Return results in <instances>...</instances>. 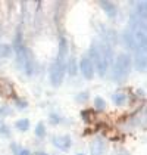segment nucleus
Returning <instances> with one entry per match:
<instances>
[{"instance_id":"423d86ee","label":"nucleus","mask_w":147,"mask_h":155,"mask_svg":"<svg viewBox=\"0 0 147 155\" xmlns=\"http://www.w3.org/2000/svg\"><path fill=\"white\" fill-rule=\"evenodd\" d=\"M53 145L56 148H59L62 151H68L72 145V140L68 134H62V136H55L53 137Z\"/></svg>"},{"instance_id":"f257e3e1","label":"nucleus","mask_w":147,"mask_h":155,"mask_svg":"<svg viewBox=\"0 0 147 155\" xmlns=\"http://www.w3.org/2000/svg\"><path fill=\"white\" fill-rule=\"evenodd\" d=\"M13 46H15V53H16V59H18L19 67L24 70L27 75H33L36 72V61H34L33 52L22 43L19 36L15 38V45Z\"/></svg>"},{"instance_id":"f3484780","label":"nucleus","mask_w":147,"mask_h":155,"mask_svg":"<svg viewBox=\"0 0 147 155\" xmlns=\"http://www.w3.org/2000/svg\"><path fill=\"white\" fill-rule=\"evenodd\" d=\"M94 105H96V108H97L99 111H103V109L106 108V102H105V99H103V97L97 96V97L94 99Z\"/></svg>"},{"instance_id":"9d476101","label":"nucleus","mask_w":147,"mask_h":155,"mask_svg":"<svg viewBox=\"0 0 147 155\" xmlns=\"http://www.w3.org/2000/svg\"><path fill=\"white\" fill-rule=\"evenodd\" d=\"M13 93H15V92H13L12 84L9 83L8 80H5V78H2V77H0V95H3V96H15Z\"/></svg>"},{"instance_id":"20e7f679","label":"nucleus","mask_w":147,"mask_h":155,"mask_svg":"<svg viewBox=\"0 0 147 155\" xmlns=\"http://www.w3.org/2000/svg\"><path fill=\"white\" fill-rule=\"evenodd\" d=\"M65 72H66V64L59 62V61H55L52 68H50V81L55 87H59L63 81V77H65Z\"/></svg>"},{"instance_id":"5701e85b","label":"nucleus","mask_w":147,"mask_h":155,"mask_svg":"<svg viewBox=\"0 0 147 155\" xmlns=\"http://www.w3.org/2000/svg\"><path fill=\"white\" fill-rule=\"evenodd\" d=\"M59 121H61V118H59L58 115H55V114L50 115V123H52V124H58Z\"/></svg>"},{"instance_id":"aec40b11","label":"nucleus","mask_w":147,"mask_h":155,"mask_svg":"<svg viewBox=\"0 0 147 155\" xmlns=\"http://www.w3.org/2000/svg\"><path fill=\"white\" fill-rule=\"evenodd\" d=\"M0 134H2V136H11V131H9V129H8V127L3 124V123L0 124Z\"/></svg>"},{"instance_id":"a211bd4d","label":"nucleus","mask_w":147,"mask_h":155,"mask_svg":"<svg viewBox=\"0 0 147 155\" xmlns=\"http://www.w3.org/2000/svg\"><path fill=\"white\" fill-rule=\"evenodd\" d=\"M77 64H75V58H71L69 59V62H68V72L71 74V75H74L75 72H77Z\"/></svg>"},{"instance_id":"0eeeda50","label":"nucleus","mask_w":147,"mask_h":155,"mask_svg":"<svg viewBox=\"0 0 147 155\" xmlns=\"http://www.w3.org/2000/svg\"><path fill=\"white\" fill-rule=\"evenodd\" d=\"M134 67L137 71L144 72L147 68V59H146V50H137L134 58Z\"/></svg>"},{"instance_id":"9b49d317","label":"nucleus","mask_w":147,"mask_h":155,"mask_svg":"<svg viewBox=\"0 0 147 155\" xmlns=\"http://www.w3.org/2000/svg\"><path fill=\"white\" fill-rule=\"evenodd\" d=\"M90 151H91V155H103V151H105V145H103V140L97 137L91 142V146H90Z\"/></svg>"},{"instance_id":"6e6552de","label":"nucleus","mask_w":147,"mask_h":155,"mask_svg":"<svg viewBox=\"0 0 147 155\" xmlns=\"http://www.w3.org/2000/svg\"><path fill=\"white\" fill-rule=\"evenodd\" d=\"M99 5H100V8L105 11V13H106L109 18H115V16H116L118 9H116V5H115V3H112L109 0H102V2H99Z\"/></svg>"},{"instance_id":"7ed1b4c3","label":"nucleus","mask_w":147,"mask_h":155,"mask_svg":"<svg viewBox=\"0 0 147 155\" xmlns=\"http://www.w3.org/2000/svg\"><path fill=\"white\" fill-rule=\"evenodd\" d=\"M90 55H91V59H93L91 62L96 64L99 75H100V77H105L106 72H108L109 62H108V59L105 58V55H103L100 46L97 45V41H93V45H91V48H90ZM94 64H93V65H94Z\"/></svg>"},{"instance_id":"6ab92c4d","label":"nucleus","mask_w":147,"mask_h":155,"mask_svg":"<svg viewBox=\"0 0 147 155\" xmlns=\"http://www.w3.org/2000/svg\"><path fill=\"white\" fill-rule=\"evenodd\" d=\"M11 114H12V109L9 107L0 108V115H2V117H6V115H11Z\"/></svg>"},{"instance_id":"4be33fe9","label":"nucleus","mask_w":147,"mask_h":155,"mask_svg":"<svg viewBox=\"0 0 147 155\" xmlns=\"http://www.w3.org/2000/svg\"><path fill=\"white\" fill-rule=\"evenodd\" d=\"M16 105H18V108H21V109H25L27 108V102L21 101V99H16Z\"/></svg>"},{"instance_id":"412c9836","label":"nucleus","mask_w":147,"mask_h":155,"mask_svg":"<svg viewBox=\"0 0 147 155\" xmlns=\"http://www.w3.org/2000/svg\"><path fill=\"white\" fill-rule=\"evenodd\" d=\"M11 149L13 151V154L18 155L19 154V151H21V146L19 145H16V143H11Z\"/></svg>"},{"instance_id":"393cba45","label":"nucleus","mask_w":147,"mask_h":155,"mask_svg":"<svg viewBox=\"0 0 147 155\" xmlns=\"http://www.w3.org/2000/svg\"><path fill=\"white\" fill-rule=\"evenodd\" d=\"M37 155H47V154H44V152H37Z\"/></svg>"},{"instance_id":"dca6fc26","label":"nucleus","mask_w":147,"mask_h":155,"mask_svg":"<svg viewBox=\"0 0 147 155\" xmlns=\"http://www.w3.org/2000/svg\"><path fill=\"white\" fill-rule=\"evenodd\" d=\"M36 136L37 137H44V136H46V129H44V124H43V123H38V124H37Z\"/></svg>"},{"instance_id":"bb28decb","label":"nucleus","mask_w":147,"mask_h":155,"mask_svg":"<svg viewBox=\"0 0 147 155\" xmlns=\"http://www.w3.org/2000/svg\"><path fill=\"white\" fill-rule=\"evenodd\" d=\"M0 124H2V123H0Z\"/></svg>"},{"instance_id":"f03ea898","label":"nucleus","mask_w":147,"mask_h":155,"mask_svg":"<svg viewBox=\"0 0 147 155\" xmlns=\"http://www.w3.org/2000/svg\"><path fill=\"white\" fill-rule=\"evenodd\" d=\"M131 67H133L131 56L128 53H119L113 67V78L118 83H124L131 72Z\"/></svg>"},{"instance_id":"f8f14e48","label":"nucleus","mask_w":147,"mask_h":155,"mask_svg":"<svg viewBox=\"0 0 147 155\" xmlns=\"http://www.w3.org/2000/svg\"><path fill=\"white\" fill-rule=\"evenodd\" d=\"M124 41H125V45L130 49H135V50H137L135 41H134V38H133V34L130 33V30H125V31H124Z\"/></svg>"},{"instance_id":"ddd939ff","label":"nucleus","mask_w":147,"mask_h":155,"mask_svg":"<svg viewBox=\"0 0 147 155\" xmlns=\"http://www.w3.org/2000/svg\"><path fill=\"white\" fill-rule=\"evenodd\" d=\"M112 99H113V102L116 105H124L127 102V95L122 93V92H118V93H115V95L112 96Z\"/></svg>"},{"instance_id":"b1692460","label":"nucleus","mask_w":147,"mask_h":155,"mask_svg":"<svg viewBox=\"0 0 147 155\" xmlns=\"http://www.w3.org/2000/svg\"><path fill=\"white\" fill-rule=\"evenodd\" d=\"M18 155H33L28 149H24V148H21V151H19V154Z\"/></svg>"},{"instance_id":"2eb2a0df","label":"nucleus","mask_w":147,"mask_h":155,"mask_svg":"<svg viewBox=\"0 0 147 155\" xmlns=\"http://www.w3.org/2000/svg\"><path fill=\"white\" fill-rule=\"evenodd\" d=\"M11 52H12L11 46H8V45H2L0 46V56L2 58H8L11 55Z\"/></svg>"},{"instance_id":"4468645a","label":"nucleus","mask_w":147,"mask_h":155,"mask_svg":"<svg viewBox=\"0 0 147 155\" xmlns=\"http://www.w3.org/2000/svg\"><path fill=\"white\" fill-rule=\"evenodd\" d=\"M15 126H16V129H18V130H19V131H27V130H28V129H30V121H28V120H27V118L18 120Z\"/></svg>"},{"instance_id":"a878e982","label":"nucleus","mask_w":147,"mask_h":155,"mask_svg":"<svg viewBox=\"0 0 147 155\" xmlns=\"http://www.w3.org/2000/svg\"><path fill=\"white\" fill-rule=\"evenodd\" d=\"M77 155H86V154H77Z\"/></svg>"},{"instance_id":"39448f33","label":"nucleus","mask_w":147,"mask_h":155,"mask_svg":"<svg viewBox=\"0 0 147 155\" xmlns=\"http://www.w3.org/2000/svg\"><path fill=\"white\" fill-rule=\"evenodd\" d=\"M80 70L83 72V75L86 77L87 80H91L94 77V65L90 58H83L80 62Z\"/></svg>"},{"instance_id":"1a4fd4ad","label":"nucleus","mask_w":147,"mask_h":155,"mask_svg":"<svg viewBox=\"0 0 147 155\" xmlns=\"http://www.w3.org/2000/svg\"><path fill=\"white\" fill-rule=\"evenodd\" d=\"M68 49H69L68 48V40H66V38H63V37H61V40H59V52H58V58H56V61L66 64Z\"/></svg>"}]
</instances>
